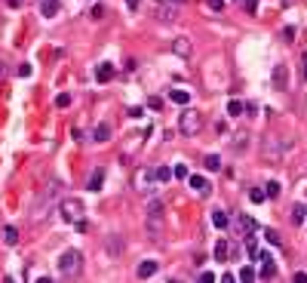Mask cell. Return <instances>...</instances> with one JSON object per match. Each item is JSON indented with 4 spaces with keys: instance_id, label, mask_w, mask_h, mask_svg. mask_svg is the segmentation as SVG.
<instances>
[{
    "instance_id": "cell-31",
    "label": "cell",
    "mask_w": 307,
    "mask_h": 283,
    "mask_svg": "<svg viewBox=\"0 0 307 283\" xmlns=\"http://www.w3.org/2000/svg\"><path fill=\"white\" fill-rule=\"evenodd\" d=\"M31 74H34V68H31L28 62H22V65H19V77H31Z\"/></svg>"
},
{
    "instance_id": "cell-34",
    "label": "cell",
    "mask_w": 307,
    "mask_h": 283,
    "mask_svg": "<svg viewBox=\"0 0 307 283\" xmlns=\"http://www.w3.org/2000/svg\"><path fill=\"white\" fill-rule=\"evenodd\" d=\"M236 280H255V271H252V268H243V271H240V277H236Z\"/></svg>"
},
{
    "instance_id": "cell-32",
    "label": "cell",
    "mask_w": 307,
    "mask_h": 283,
    "mask_svg": "<svg viewBox=\"0 0 307 283\" xmlns=\"http://www.w3.org/2000/svg\"><path fill=\"white\" fill-rule=\"evenodd\" d=\"M206 6L215 9V13H221V9H224V0H206Z\"/></svg>"
},
{
    "instance_id": "cell-18",
    "label": "cell",
    "mask_w": 307,
    "mask_h": 283,
    "mask_svg": "<svg viewBox=\"0 0 307 283\" xmlns=\"http://www.w3.org/2000/svg\"><path fill=\"white\" fill-rule=\"evenodd\" d=\"M169 99H172L175 105H190V93H188V89H172Z\"/></svg>"
},
{
    "instance_id": "cell-33",
    "label": "cell",
    "mask_w": 307,
    "mask_h": 283,
    "mask_svg": "<svg viewBox=\"0 0 307 283\" xmlns=\"http://www.w3.org/2000/svg\"><path fill=\"white\" fill-rule=\"evenodd\" d=\"M55 105H59V108H68V105H71V96H68V93H62L59 99H55Z\"/></svg>"
},
{
    "instance_id": "cell-1",
    "label": "cell",
    "mask_w": 307,
    "mask_h": 283,
    "mask_svg": "<svg viewBox=\"0 0 307 283\" xmlns=\"http://www.w3.org/2000/svg\"><path fill=\"white\" fill-rule=\"evenodd\" d=\"M80 271H83V253L80 250H65L62 258H59V274L74 280V277H80Z\"/></svg>"
},
{
    "instance_id": "cell-43",
    "label": "cell",
    "mask_w": 307,
    "mask_h": 283,
    "mask_svg": "<svg viewBox=\"0 0 307 283\" xmlns=\"http://www.w3.org/2000/svg\"><path fill=\"white\" fill-rule=\"evenodd\" d=\"M172 3H178V6H181V3H185V0H172Z\"/></svg>"
},
{
    "instance_id": "cell-3",
    "label": "cell",
    "mask_w": 307,
    "mask_h": 283,
    "mask_svg": "<svg viewBox=\"0 0 307 283\" xmlns=\"http://www.w3.org/2000/svg\"><path fill=\"white\" fill-rule=\"evenodd\" d=\"M59 212H62V219L65 222H74L77 228H83V200H77V197H65L59 203Z\"/></svg>"
},
{
    "instance_id": "cell-6",
    "label": "cell",
    "mask_w": 307,
    "mask_h": 283,
    "mask_svg": "<svg viewBox=\"0 0 307 283\" xmlns=\"http://www.w3.org/2000/svg\"><path fill=\"white\" fill-rule=\"evenodd\" d=\"M154 13H157V19L172 22V19H178V3H172V0H160V3L154 6Z\"/></svg>"
},
{
    "instance_id": "cell-37",
    "label": "cell",
    "mask_w": 307,
    "mask_h": 283,
    "mask_svg": "<svg viewBox=\"0 0 307 283\" xmlns=\"http://www.w3.org/2000/svg\"><path fill=\"white\" fill-rule=\"evenodd\" d=\"M172 176H175V179H188V169H185V166H175Z\"/></svg>"
},
{
    "instance_id": "cell-36",
    "label": "cell",
    "mask_w": 307,
    "mask_h": 283,
    "mask_svg": "<svg viewBox=\"0 0 307 283\" xmlns=\"http://www.w3.org/2000/svg\"><path fill=\"white\" fill-rule=\"evenodd\" d=\"M200 280H203V283H215V274H212V271H203Z\"/></svg>"
},
{
    "instance_id": "cell-7",
    "label": "cell",
    "mask_w": 307,
    "mask_h": 283,
    "mask_svg": "<svg viewBox=\"0 0 307 283\" xmlns=\"http://www.w3.org/2000/svg\"><path fill=\"white\" fill-rule=\"evenodd\" d=\"M255 258H258V262H264V265H261V280H274L277 277V265H274V258H270L267 253H255Z\"/></svg>"
},
{
    "instance_id": "cell-44",
    "label": "cell",
    "mask_w": 307,
    "mask_h": 283,
    "mask_svg": "<svg viewBox=\"0 0 307 283\" xmlns=\"http://www.w3.org/2000/svg\"><path fill=\"white\" fill-rule=\"evenodd\" d=\"M304 216H307V209H304Z\"/></svg>"
},
{
    "instance_id": "cell-16",
    "label": "cell",
    "mask_w": 307,
    "mask_h": 283,
    "mask_svg": "<svg viewBox=\"0 0 307 283\" xmlns=\"http://www.w3.org/2000/svg\"><path fill=\"white\" fill-rule=\"evenodd\" d=\"M215 258H218V262H227V258H231V243H227V240L215 243Z\"/></svg>"
},
{
    "instance_id": "cell-30",
    "label": "cell",
    "mask_w": 307,
    "mask_h": 283,
    "mask_svg": "<svg viewBox=\"0 0 307 283\" xmlns=\"http://www.w3.org/2000/svg\"><path fill=\"white\" fill-rule=\"evenodd\" d=\"M101 16H105V6H101V3H95L93 9H89V19H95V22H98Z\"/></svg>"
},
{
    "instance_id": "cell-24",
    "label": "cell",
    "mask_w": 307,
    "mask_h": 283,
    "mask_svg": "<svg viewBox=\"0 0 307 283\" xmlns=\"http://www.w3.org/2000/svg\"><path fill=\"white\" fill-rule=\"evenodd\" d=\"M3 240H6L9 246H16V243H19V231L13 228V225H6V228H3Z\"/></svg>"
},
{
    "instance_id": "cell-10",
    "label": "cell",
    "mask_w": 307,
    "mask_h": 283,
    "mask_svg": "<svg viewBox=\"0 0 307 283\" xmlns=\"http://www.w3.org/2000/svg\"><path fill=\"white\" fill-rule=\"evenodd\" d=\"M274 89H289V68L274 65Z\"/></svg>"
},
{
    "instance_id": "cell-26",
    "label": "cell",
    "mask_w": 307,
    "mask_h": 283,
    "mask_svg": "<svg viewBox=\"0 0 307 283\" xmlns=\"http://www.w3.org/2000/svg\"><path fill=\"white\" fill-rule=\"evenodd\" d=\"M240 6L246 9L249 16H255V13H258V0H240Z\"/></svg>"
},
{
    "instance_id": "cell-39",
    "label": "cell",
    "mask_w": 307,
    "mask_h": 283,
    "mask_svg": "<svg viewBox=\"0 0 307 283\" xmlns=\"http://www.w3.org/2000/svg\"><path fill=\"white\" fill-rule=\"evenodd\" d=\"M3 77H6V62L0 59V80H3Z\"/></svg>"
},
{
    "instance_id": "cell-19",
    "label": "cell",
    "mask_w": 307,
    "mask_h": 283,
    "mask_svg": "<svg viewBox=\"0 0 307 283\" xmlns=\"http://www.w3.org/2000/svg\"><path fill=\"white\" fill-rule=\"evenodd\" d=\"M108 135H111V127L108 123H98V127L93 129V142H108Z\"/></svg>"
},
{
    "instance_id": "cell-42",
    "label": "cell",
    "mask_w": 307,
    "mask_h": 283,
    "mask_svg": "<svg viewBox=\"0 0 307 283\" xmlns=\"http://www.w3.org/2000/svg\"><path fill=\"white\" fill-rule=\"evenodd\" d=\"M301 62H304V80H307V52H304V59H301Z\"/></svg>"
},
{
    "instance_id": "cell-38",
    "label": "cell",
    "mask_w": 307,
    "mask_h": 283,
    "mask_svg": "<svg viewBox=\"0 0 307 283\" xmlns=\"http://www.w3.org/2000/svg\"><path fill=\"white\" fill-rule=\"evenodd\" d=\"M283 37L292 40V37H295V28H292V25H289V28H283Z\"/></svg>"
},
{
    "instance_id": "cell-27",
    "label": "cell",
    "mask_w": 307,
    "mask_h": 283,
    "mask_svg": "<svg viewBox=\"0 0 307 283\" xmlns=\"http://www.w3.org/2000/svg\"><path fill=\"white\" fill-rule=\"evenodd\" d=\"M249 200H252V203H261V200H267V197H264V191H261V188H252V191H249Z\"/></svg>"
},
{
    "instance_id": "cell-17",
    "label": "cell",
    "mask_w": 307,
    "mask_h": 283,
    "mask_svg": "<svg viewBox=\"0 0 307 283\" xmlns=\"http://www.w3.org/2000/svg\"><path fill=\"white\" fill-rule=\"evenodd\" d=\"M135 274H139L142 280H144V277H154V274H157V262H151V258H147V262L139 265V271H135Z\"/></svg>"
},
{
    "instance_id": "cell-40",
    "label": "cell",
    "mask_w": 307,
    "mask_h": 283,
    "mask_svg": "<svg viewBox=\"0 0 307 283\" xmlns=\"http://www.w3.org/2000/svg\"><path fill=\"white\" fill-rule=\"evenodd\" d=\"M295 280H298V283H307V274H304V271H298V274H295Z\"/></svg>"
},
{
    "instance_id": "cell-12",
    "label": "cell",
    "mask_w": 307,
    "mask_h": 283,
    "mask_svg": "<svg viewBox=\"0 0 307 283\" xmlns=\"http://www.w3.org/2000/svg\"><path fill=\"white\" fill-rule=\"evenodd\" d=\"M172 52H175V55H190V37H185V34H181V37H175V40H172Z\"/></svg>"
},
{
    "instance_id": "cell-4",
    "label": "cell",
    "mask_w": 307,
    "mask_h": 283,
    "mask_svg": "<svg viewBox=\"0 0 307 283\" xmlns=\"http://www.w3.org/2000/svg\"><path fill=\"white\" fill-rule=\"evenodd\" d=\"M178 129H181V135H190V139H194V135L203 129V117L197 114V111H185V114L178 117Z\"/></svg>"
},
{
    "instance_id": "cell-28",
    "label": "cell",
    "mask_w": 307,
    "mask_h": 283,
    "mask_svg": "<svg viewBox=\"0 0 307 283\" xmlns=\"http://www.w3.org/2000/svg\"><path fill=\"white\" fill-rule=\"evenodd\" d=\"M292 222H295V225L304 222V206H292Z\"/></svg>"
},
{
    "instance_id": "cell-15",
    "label": "cell",
    "mask_w": 307,
    "mask_h": 283,
    "mask_svg": "<svg viewBox=\"0 0 307 283\" xmlns=\"http://www.w3.org/2000/svg\"><path fill=\"white\" fill-rule=\"evenodd\" d=\"M108 250H111L114 258L123 253V237H120V234H111V237H108Z\"/></svg>"
},
{
    "instance_id": "cell-21",
    "label": "cell",
    "mask_w": 307,
    "mask_h": 283,
    "mask_svg": "<svg viewBox=\"0 0 307 283\" xmlns=\"http://www.w3.org/2000/svg\"><path fill=\"white\" fill-rule=\"evenodd\" d=\"M243 111H246V105H243L240 99H231V102H227V114H231V117H240Z\"/></svg>"
},
{
    "instance_id": "cell-14",
    "label": "cell",
    "mask_w": 307,
    "mask_h": 283,
    "mask_svg": "<svg viewBox=\"0 0 307 283\" xmlns=\"http://www.w3.org/2000/svg\"><path fill=\"white\" fill-rule=\"evenodd\" d=\"M114 77V65H108V62H101L98 68H95V80H101V83H108Z\"/></svg>"
},
{
    "instance_id": "cell-11",
    "label": "cell",
    "mask_w": 307,
    "mask_h": 283,
    "mask_svg": "<svg viewBox=\"0 0 307 283\" xmlns=\"http://www.w3.org/2000/svg\"><path fill=\"white\" fill-rule=\"evenodd\" d=\"M40 13L47 19H52V16L62 13V3H59V0H40Z\"/></svg>"
},
{
    "instance_id": "cell-8",
    "label": "cell",
    "mask_w": 307,
    "mask_h": 283,
    "mask_svg": "<svg viewBox=\"0 0 307 283\" xmlns=\"http://www.w3.org/2000/svg\"><path fill=\"white\" fill-rule=\"evenodd\" d=\"M188 185L197 191V197H209V194H212V185H209L203 176H188Z\"/></svg>"
},
{
    "instance_id": "cell-35",
    "label": "cell",
    "mask_w": 307,
    "mask_h": 283,
    "mask_svg": "<svg viewBox=\"0 0 307 283\" xmlns=\"http://www.w3.org/2000/svg\"><path fill=\"white\" fill-rule=\"evenodd\" d=\"M267 240H270V243H274V246H280V243H283V240H280V234H277V231H267Z\"/></svg>"
},
{
    "instance_id": "cell-25",
    "label": "cell",
    "mask_w": 307,
    "mask_h": 283,
    "mask_svg": "<svg viewBox=\"0 0 307 283\" xmlns=\"http://www.w3.org/2000/svg\"><path fill=\"white\" fill-rule=\"evenodd\" d=\"M157 173V182H169V179H172V169L169 166H160V169H154Z\"/></svg>"
},
{
    "instance_id": "cell-23",
    "label": "cell",
    "mask_w": 307,
    "mask_h": 283,
    "mask_svg": "<svg viewBox=\"0 0 307 283\" xmlns=\"http://www.w3.org/2000/svg\"><path fill=\"white\" fill-rule=\"evenodd\" d=\"M261 191H264V197L277 200V197H280V182H267V185H261Z\"/></svg>"
},
{
    "instance_id": "cell-13",
    "label": "cell",
    "mask_w": 307,
    "mask_h": 283,
    "mask_svg": "<svg viewBox=\"0 0 307 283\" xmlns=\"http://www.w3.org/2000/svg\"><path fill=\"white\" fill-rule=\"evenodd\" d=\"M101 185H105V169L98 166V169H93V176H89V185H86V188H89V191H98Z\"/></svg>"
},
{
    "instance_id": "cell-2",
    "label": "cell",
    "mask_w": 307,
    "mask_h": 283,
    "mask_svg": "<svg viewBox=\"0 0 307 283\" xmlns=\"http://www.w3.org/2000/svg\"><path fill=\"white\" fill-rule=\"evenodd\" d=\"M132 188L139 191V194H144V197H154L157 194V173L147 169V166H139L135 176H132Z\"/></svg>"
},
{
    "instance_id": "cell-5",
    "label": "cell",
    "mask_w": 307,
    "mask_h": 283,
    "mask_svg": "<svg viewBox=\"0 0 307 283\" xmlns=\"http://www.w3.org/2000/svg\"><path fill=\"white\" fill-rule=\"evenodd\" d=\"M261 157L270 163H280V157H283V142L277 139V135H264L261 139Z\"/></svg>"
},
{
    "instance_id": "cell-22",
    "label": "cell",
    "mask_w": 307,
    "mask_h": 283,
    "mask_svg": "<svg viewBox=\"0 0 307 283\" xmlns=\"http://www.w3.org/2000/svg\"><path fill=\"white\" fill-rule=\"evenodd\" d=\"M203 166H206L209 173H215V169H221V157H218V154H206V160H203Z\"/></svg>"
},
{
    "instance_id": "cell-9",
    "label": "cell",
    "mask_w": 307,
    "mask_h": 283,
    "mask_svg": "<svg viewBox=\"0 0 307 283\" xmlns=\"http://www.w3.org/2000/svg\"><path fill=\"white\" fill-rule=\"evenodd\" d=\"M255 228H258V225H255L252 216H236V234H240V237L255 234Z\"/></svg>"
},
{
    "instance_id": "cell-20",
    "label": "cell",
    "mask_w": 307,
    "mask_h": 283,
    "mask_svg": "<svg viewBox=\"0 0 307 283\" xmlns=\"http://www.w3.org/2000/svg\"><path fill=\"white\" fill-rule=\"evenodd\" d=\"M212 225H215V228H227V212L224 209H212Z\"/></svg>"
},
{
    "instance_id": "cell-41",
    "label": "cell",
    "mask_w": 307,
    "mask_h": 283,
    "mask_svg": "<svg viewBox=\"0 0 307 283\" xmlns=\"http://www.w3.org/2000/svg\"><path fill=\"white\" fill-rule=\"evenodd\" d=\"M126 6H129L132 13H135V9H139V0H126Z\"/></svg>"
},
{
    "instance_id": "cell-29",
    "label": "cell",
    "mask_w": 307,
    "mask_h": 283,
    "mask_svg": "<svg viewBox=\"0 0 307 283\" xmlns=\"http://www.w3.org/2000/svg\"><path fill=\"white\" fill-rule=\"evenodd\" d=\"M246 145H249V135L243 132V135H236V142H234V151H243Z\"/></svg>"
}]
</instances>
